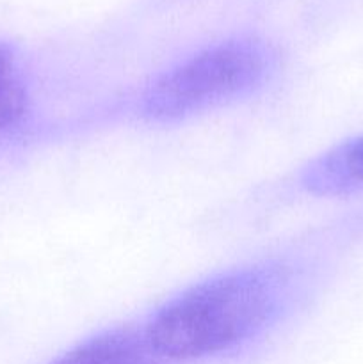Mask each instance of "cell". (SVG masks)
Masks as SVG:
<instances>
[{
  "mask_svg": "<svg viewBox=\"0 0 363 364\" xmlns=\"http://www.w3.org/2000/svg\"><path fill=\"white\" fill-rule=\"evenodd\" d=\"M276 306V281L269 274L258 269L233 270L166 302L144 327V336L164 359L209 358L260 333Z\"/></svg>",
  "mask_w": 363,
  "mask_h": 364,
  "instance_id": "1",
  "label": "cell"
},
{
  "mask_svg": "<svg viewBox=\"0 0 363 364\" xmlns=\"http://www.w3.org/2000/svg\"><path fill=\"white\" fill-rule=\"evenodd\" d=\"M269 71L260 43L235 39L210 46L169 70L146 89L142 116L157 123L178 121L248 95Z\"/></svg>",
  "mask_w": 363,
  "mask_h": 364,
  "instance_id": "2",
  "label": "cell"
},
{
  "mask_svg": "<svg viewBox=\"0 0 363 364\" xmlns=\"http://www.w3.org/2000/svg\"><path fill=\"white\" fill-rule=\"evenodd\" d=\"M301 185L308 194L337 198L363 192V135L340 142L302 169Z\"/></svg>",
  "mask_w": 363,
  "mask_h": 364,
  "instance_id": "3",
  "label": "cell"
},
{
  "mask_svg": "<svg viewBox=\"0 0 363 364\" xmlns=\"http://www.w3.org/2000/svg\"><path fill=\"white\" fill-rule=\"evenodd\" d=\"M144 331L112 329L82 341L52 364H164Z\"/></svg>",
  "mask_w": 363,
  "mask_h": 364,
  "instance_id": "4",
  "label": "cell"
},
{
  "mask_svg": "<svg viewBox=\"0 0 363 364\" xmlns=\"http://www.w3.org/2000/svg\"><path fill=\"white\" fill-rule=\"evenodd\" d=\"M25 100V89L16 75L0 78V130L20 119Z\"/></svg>",
  "mask_w": 363,
  "mask_h": 364,
  "instance_id": "5",
  "label": "cell"
},
{
  "mask_svg": "<svg viewBox=\"0 0 363 364\" xmlns=\"http://www.w3.org/2000/svg\"><path fill=\"white\" fill-rule=\"evenodd\" d=\"M11 75H16L13 57H11V53L0 45V78L11 77Z\"/></svg>",
  "mask_w": 363,
  "mask_h": 364,
  "instance_id": "6",
  "label": "cell"
}]
</instances>
